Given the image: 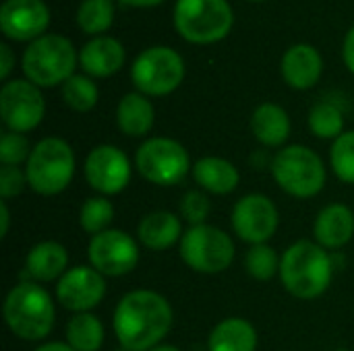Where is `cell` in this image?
Segmentation results:
<instances>
[{
    "label": "cell",
    "mask_w": 354,
    "mask_h": 351,
    "mask_svg": "<svg viewBox=\"0 0 354 351\" xmlns=\"http://www.w3.org/2000/svg\"><path fill=\"white\" fill-rule=\"evenodd\" d=\"M251 132L263 147H282L290 137V118L274 101L259 103L251 116Z\"/></svg>",
    "instance_id": "obj_23"
},
{
    "label": "cell",
    "mask_w": 354,
    "mask_h": 351,
    "mask_svg": "<svg viewBox=\"0 0 354 351\" xmlns=\"http://www.w3.org/2000/svg\"><path fill=\"white\" fill-rule=\"evenodd\" d=\"M27 174L19 166H2L0 168V197L2 201H8L12 197H19L25 190Z\"/></svg>",
    "instance_id": "obj_35"
},
{
    "label": "cell",
    "mask_w": 354,
    "mask_h": 351,
    "mask_svg": "<svg viewBox=\"0 0 354 351\" xmlns=\"http://www.w3.org/2000/svg\"><path fill=\"white\" fill-rule=\"evenodd\" d=\"M257 341V331L249 321L230 317L212 329L207 351H255Z\"/></svg>",
    "instance_id": "obj_25"
},
{
    "label": "cell",
    "mask_w": 354,
    "mask_h": 351,
    "mask_svg": "<svg viewBox=\"0 0 354 351\" xmlns=\"http://www.w3.org/2000/svg\"><path fill=\"white\" fill-rule=\"evenodd\" d=\"M48 23L50 8L44 0H4L0 6V29L10 39L33 41Z\"/></svg>",
    "instance_id": "obj_16"
},
{
    "label": "cell",
    "mask_w": 354,
    "mask_h": 351,
    "mask_svg": "<svg viewBox=\"0 0 354 351\" xmlns=\"http://www.w3.org/2000/svg\"><path fill=\"white\" fill-rule=\"evenodd\" d=\"M68 252L60 242L46 240L35 244L25 257V271L31 281L48 283L60 279L68 269Z\"/></svg>",
    "instance_id": "obj_21"
},
{
    "label": "cell",
    "mask_w": 354,
    "mask_h": 351,
    "mask_svg": "<svg viewBox=\"0 0 354 351\" xmlns=\"http://www.w3.org/2000/svg\"><path fill=\"white\" fill-rule=\"evenodd\" d=\"M149 351H183V350H178L176 345H166V343H162V345H158V348H153V350H149Z\"/></svg>",
    "instance_id": "obj_41"
},
{
    "label": "cell",
    "mask_w": 354,
    "mask_h": 351,
    "mask_svg": "<svg viewBox=\"0 0 354 351\" xmlns=\"http://www.w3.org/2000/svg\"><path fill=\"white\" fill-rule=\"evenodd\" d=\"M10 230V211L6 201H0V238H6Z\"/></svg>",
    "instance_id": "obj_38"
},
{
    "label": "cell",
    "mask_w": 354,
    "mask_h": 351,
    "mask_svg": "<svg viewBox=\"0 0 354 351\" xmlns=\"http://www.w3.org/2000/svg\"><path fill=\"white\" fill-rule=\"evenodd\" d=\"M330 163L338 180L344 184H354V130L342 132L332 143Z\"/></svg>",
    "instance_id": "obj_32"
},
{
    "label": "cell",
    "mask_w": 354,
    "mask_h": 351,
    "mask_svg": "<svg viewBox=\"0 0 354 351\" xmlns=\"http://www.w3.org/2000/svg\"><path fill=\"white\" fill-rule=\"evenodd\" d=\"M282 259L270 244H255L245 254V271L257 281H270L280 273Z\"/></svg>",
    "instance_id": "obj_31"
},
{
    "label": "cell",
    "mask_w": 354,
    "mask_h": 351,
    "mask_svg": "<svg viewBox=\"0 0 354 351\" xmlns=\"http://www.w3.org/2000/svg\"><path fill=\"white\" fill-rule=\"evenodd\" d=\"M183 234L185 232H183L180 215L170 213V211L147 213L137 225L139 242L153 252H162L166 248H172L176 242H180Z\"/></svg>",
    "instance_id": "obj_20"
},
{
    "label": "cell",
    "mask_w": 354,
    "mask_h": 351,
    "mask_svg": "<svg viewBox=\"0 0 354 351\" xmlns=\"http://www.w3.org/2000/svg\"><path fill=\"white\" fill-rule=\"evenodd\" d=\"M12 64H15L12 50L8 48V43H0V79H6L10 74Z\"/></svg>",
    "instance_id": "obj_37"
},
{
    "label": "cell",
    "mask_w": 354,
    "mask_h": 351,
    "mask_svg": "<svg viewBox=\"0 0 354 351\" xmlns=\"http://www.w3.org/2000/svg\"><path fill=\"white\" fill-rule=\"evenodd\" d=\"M114 21L112 0H83L77 8V25L85 33L100 35Z\"/></svg>",
    "instance_id": "obj_30"
},
{
    "label": "cell",
    "mask_w": 354,
    "mask_h": 351,
    "mask_svg": "<svg viewBox=\"0 0 354 351\" xmlns=\"http://www.w3.org/2000/svg\"><path fill=\"white\" fill-rule=\"evenodd\" d=\"M174 312L170 302L151 290H133L120 298L112 327L124 351H149L166 339Z\"/></svg>",
    "instance_id": "obj_1"
},
{
    "label": "cell",
    "mask_w": 354,
    "mask_h": 351,
    "mask_svg": "<svg viewBox=\"0 0 354 351\" xmlns=\"http://www.w3.org/2000/svg\"><path fill=\"white\" fill-rule=\"evenodd\" d=\"M124 62V48L116 37L97 35L91 37L79 50V64L89 77H110Z\"/></svg>",
    "instance_id": "obj_19"
},
{
    "label": "cell",
    "mask_w": 354,
    "mask_h": 351,
    "mask_svg": "<svg viewBox=\"0 0 354 351\" xmlns=\"http://www.w3.org/2000/svg\"><path fill=\"white\" fill-rule=\"evenodd\" d=\"M185 77L183 56L168 46H151L137 54L131 66L133 85L139 93L162 97L172 93Z\"/></svg>",
    "instance_id": "obj_10"
},
{
    "label": "cell",
    "mask_w": 354,
    "mask_h": 351,
    "mask_svg": "<svg viewBox=\"0 0 354 351\" xmlns=\"http://www.w3.org/2000/svg\"><path fill=\"white\" fill-rule=\"evenodd\" d=\"M79 62V54L75 52L71 39L58 33H44L27 43L21 66L27 77L37 87H54L62 85L68 77H73L75 66Z\"/></svg>",
    "instance_id": "obj_5"
},
{
    "label": "cell",
    "mask_w": 354,
    "mask_h": 351,
    "mask_svg": "<svg viewBox=\"0 0 354 351\" xmlns=\"http://www.w3.org/2000/svg\"><path fill=\"white\" fill-rule=\"evenodd\" d=\"M62 99L64 103L75 110V112H89L95 108L100 91L93 79H89L87 74H73L62 83Z\"/></svg>",
    "instance_id": "obj_27"
},
{
    "label": "cell",
    "mask_w": 354,
    "mask_h": 351,
    "mask_svg": "<svg viewBox=\"0 0 354 351\" xmlns=\"http://www.w3.org/2000/svg\"><path fill=\"white\" fill-rule=\"evenodd\" d=\"M342 58H344V64L348 66V70L354 74V25L346 31V35H344Z\"/></svg>",
    "instance_id": "obj_36"
},
{
    "label": "cell",
    "mask_w": 354,
    "mask_h": 351,
    "mask_svg": "<svg viewBox=\"0 0 354 351\" xmlns=\"http://www.w3.org/2000/svg\"><path fill=\"white\" fill-rule=\"evenodd\" d=\"M334 277L330 252L311 240H299L286 248L280 263V279L286 292L299 300L324 296Z\"/></svg>",
    "instance_id": "obj_2"
},
{
    "label": "cell",
    "mask_w": 354,
    "mask_h": 351,
    "mask_svg": "<svg viewBox=\"0 0 354 351\" xmlns=\"http://www.w3.org/2000/svg\"><path fill=\"white\" fill-rule=\"evenodd\" d=\"M178 252L189 269L203 275H216L232 265L236 248L230 234L216 225L201 223L191 225L183 234Z\"/></svg>",
    "instance_id": "obj_7"
},
{
    "label": "cell",
    "mask_w": 354,
    "mask_h": 351,
    "mask_svg": "<svg viewBox=\"0 0 354 351\" xmlns=\"http://www.w3.org/2000/svg\"><path fill=\"white\" fill-rule=\"evenodd\" d=\"M135 168L143 180L156 186H176L193 170L189 151L168 137L143 141L135 153Z\"/></svg>",
    "instance_id": "obj_8"
},
{
    "label": "cell",
    "mask_w": 354,
    "mask_h": 351,
    "mask_svg": "<svg viewBox=\"0 0 354 351\" xmlns=\"http://www.w3.org/2000/svg\"><path fill=\"white\" fill-rule=\"evenodd\" d=\"M156 110L147 95L143 93H127L120 97L116 106V124L122 134L139 139L149 134L153 128Z\"/></svg>",
    "instance_id": "obj_24"
},
{
    "label": "cell",
    "mask_w": 354,
    "mask_h": 351,
    "mask_svg": "<svg viewBox=\"0 0 354 351\" xmlns=\"http://www.w3.org/2000/svg\"><path fill=\"white\" fill-rule=\"evenodd\" d=\"M309 128L319 139H338L344 132L342 110L334 101H317L309 110Z\"/></svg>",
    "instance_id": "obj_28"
},
{
    "label": "cell",
    "mask_w": 354,
    "mask_h": 351,
    "mask_svg": "<svg viewBox=\"0 0 354 351\" xmlns=\"http://www.w3.org/2000/svg\"><path fill=\"white\" fill-rule=\"evenodd\" d=\"M124 4H131V6H153V4H160L162 0H120Z\"/></svg>",
    "instance_id": "obj_40"
},
{
    "label": "cell",
    "mask_w": 354,
    "mask_h": 351,
    "mask_svg": "<svg viewBox=\"0 0 354 351\" xmlns=\"http://www.w3.org/2000/svg\"><path fill=\"white\" fill-rule=\"evenodd\" d=\"M191 174L201 190L220 194V197L234 192L241 182V174H239L236 166L224 157H214V155L197 159L193 163Z\"/></svg>",
    "instance_id": "obj_22"
},
{
    "label": "cell",
    "mask_w": 354,
    "mask_h": 351,
    "mask_svg": "<svg viewBox=\"0 0 354 351\" xmlns=\"http://www.w3.org/2000/svg\"><path fill=\"white\" fill-rule=\"evenodd\" d=\"M75 166L73 147L60 137H46L33 145L23 170L33 192L41 197H56L73 182Z\"/></svg>",
    "instance_id": "obj_4"
},
{
    "label": "cell",
    "mask_w": 354,
    "mask_h": 351,
    "mask_svg": "<svg viewBox=\"0 0 354 351\" xmlns=\"http://www.w3.org/2000/svg\"><path fill=\"white\" fill-rule=\"evenodd\" d=\"M172 19L176 31L193 43L218 41L234 23L228 0H176Z\"/></svg>",
    "instance_id": "obj_9"
},
{
    "label": "cell",
    "mask_w": 354,
    "mask_h": 351,
    "mask_svg": "<svg viewBox=\"0 0 354 351\" xmlns=\"http://www.w3.org/2000/svg\"><path fill=\"white\" fill-rule=\"evenodd\" d=\"M31 155V145L25 134L19 132H4L0 139V161L2 166H21L27 163Z\"/></svg>",
    "instance_id": "obj_34"
},
{
    "label": "cell",
    "mask_w": 354,
    "mask_h": 351,
    "mask_svg": "<svg viewBox=\"0 0 354 351\" xmlns=\"http://www.w3.org/2000/svg\"><path fill=\"white\" fill-rule=\"evenodd\" d=\"M46 101L37 85L27 79L6 81L0 89V116L10 132L25 134L41 122Z\"/></svg>",
    "instance_id": "obj_11"
},
{
    "label": "cell",
    "mask_w": 354,
    "mask_h": 351,
    "mask_svg": "<svg viewBox=\"0 0 354 351\" xmlns=\"http://www.w3.org/2000/svg\"><path fill=\"white\" fill-rule=\"evenodd\" d=\"M33 351H75L68 343H62V341H50V343H44L39 345L37 350Z\"/></svg>",
    "instance_id": "obj_39"
},
{
    "label": "cell",
    "mask_w": 354,
    "mask_h": 351,
    "mask_svg": "<svg viewBox=\"0 0 354 351\" xmlns=\"http://www.w3.org/2000/svg\"><path fill=\"white\" fill-rule=\"evenodd\" d=\"M324 60L322 54L311 43H295L290 46L280 62L282 79L292 89H309L322 77Z\"/></svg>",
    "instance_id": "obj_18"
},
{
    "label": "cell",
    "mask_w": 354,
    "mask_h": 351,
    "mask_svg": "<svg viewBox=\"0 0 354 351\" xmlns=\"http://www.w3.org/2000/svg\"><path fill=\"white\" fill-rule=\"evenodd\" d=\"M89 265L104 277H122L135 271L139 263V246L124 230H106L91 236L87 246Z\"/></svg>",
    "instance_id": "obj_12"
},
{
    "label": "cell",
    "mask_w": 354,
    "mask_h": 351,
    "mask_svg": "<svg viewBox=\"0 0 354 351\" xmlns=\"http://www.w3.org/2000/svg\"><path fill=\"white\" fill-rule=\"evenodd\" d=\"M112 221H114V205L106 197H91L81 205L79 225L85 234L97 236L110 230Z\"/></svg>",
    "instance_id": "obj_29"
},
{
    "label": "cell",
    "mask_w": 354,
    "mask_h": 351,
    "mask_svg": "<svg viewBox=\"0 0 354 351\" xmlns=\"http://www.w3.org/2000/svg\"><path fill=\"white\" fill-rule=\"evenodd\" d=\"M106 296V279L91 265L68 269L56 283V300L73 314L89 312L102 304Z\"/></svg>",
    "instance_id": "obj_15"
},
{
    "label": "cell",
    "mask_w": 354,
    "mask_h": 351,
    "mask_svg": "<svg viewBox=\"0 0 354 351\" xmlns=\"http://www.w3.org/2000/svg\"><path fill=\"white\" fill-rule=\"evenodd\" d=\"M313 236L326 250H338L346 246L354 236V213L342 203H332L324 207L313 223Z\"/></svg>",
    "instance_id": "obj_17"
},
{
    "label": "cell",
    "mask_w": 354,
    "mask_h": 351,
    "mask_svg": "<svg viewBox=\"0 0 354 351\" xmlns=\"http://www.w3.org/2000/svg\"><path fill=\"white\" fill-rule=\"evenodd\" d=\"M230 225L243 242L251 246L268 244V240L274 238V234L278 232L280 213L270 197L253 192L236 201Z\"/></svg>",
    "instance_id": "obj_13"
},
{
    "label": "cell",
    "mask_w": 354,
    "mask_h": 351,
    "mask_svg": "<svg viewBox=\"0 0 354 351\" xmlns=\"http://www.w3.org/2000/svg\"><path fill=\"white\" fill-rule=\"evenodd\" d=\"M66 343L75 351H100L106 339L102 321L91 312L73 314L66 323Z\"/></svg>",
    "instance_id": "obj_26"
},
{
    "label": "cell",
    "mask_w": 354,
    "mask_h": 351,
    "mask_svg": "<svg viewBox=\"0 0 354 351\" xmlns=\"http://www.w3.org/2000/svg\"><path fill=\"white\" fill-rule=\"evenodd\" d=\"M209 211H212V201L205 194V190H189V192H185L183 199H180V205H178L180 217L191 225L205 223V219L209 217Z\"/></svg>",
    "instance_id": "obj_33"
},
{
    "label": "cell",
    "mask_w": 354,
    "mask_h": 351,
    "mask_svg": "<svg viewBox=\"0 0 354 351\" xmlns=\"http://www.w3.org/2000/svg\"><path fill=\"white\" fill-rule=\"evenodd\" d=\"M85 180L100 192V197H112L122 192L131 182V159L114 145H97L85 159Z\"/></svg>",
    "instance_id": "obj_14"
},
{
    "label": "cell",
    "mask_w": 354,
    "mask_h": 351,
    "mask_svg": "<svg viewBox=\"0 0 354 351\" xmlns=\"http://www.w3.org/2000/svg\"><path fill=\"white\" fill-rule=\"evenodd\" d=\"M2 314L10 333L23 341L46 339L56 321V308L50 294L33 281L19 283L6 294Z\"/></svg>",
    "instance_id": "obj_3"
},
{
    "label": "cell",
    "mask_w": 354,
    "mask_h": 351,
    "mask_svg": "<svg viewBox=\"0 0 354 351\" xmlns=\"http://www.w3.org/2000/svg\"><path fill=\"white\" fill-rule=\"evenodd\" d=\"M276 184L295 199H311L326 186L328 174L322 157L307 145L282 147L272 159Z\"/></svg>",
    "instance_id": "obj_6"
}]
</instances>
